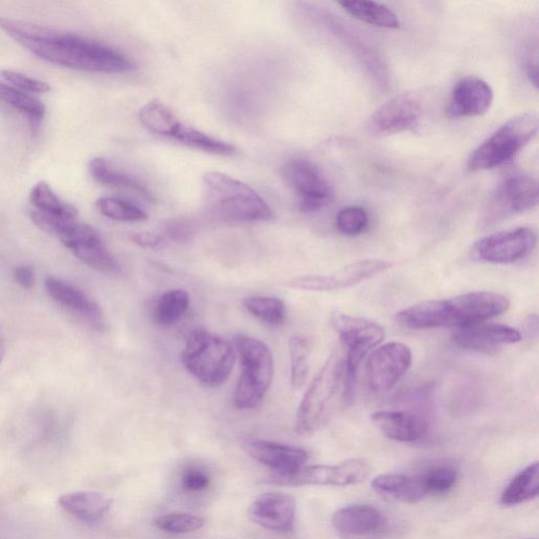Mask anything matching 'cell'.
Segmentation results:
<instances>
[{
  "label": "cell",
  "mask_w": 539,
  "mask_h": 539,
  "mask_svg": "<svg viewBox=\"0 0 539 539\" xmlns=\"http://www.w3.org/2000/svg\"><path fill=\"white\" fill-rule=\"evenodd\" d=\"M0 28L35 56L56 66L105 74H122L134 69V64L123 53L86 37L9 18H0Z\"/></svg>",
  "instance_id": "obj_1"
},
{
  "label": "cell",
  "mask_w": 539,
  "mask_h": 539,
  "mask_svg": "<svg viewBox=\"0 0 539 539\" xmlns=\"http://www.w3.org/2000/svg\"><path fill=\"white\" fill-rule=\"evenodd\" d=\"M510 308L509 299L494 292H471L448 299H435L398 312L397 324L411 330L482 324Z\"/></svg>",
  "instance_id": "obj_2"
},
{
  "label": "cell",
  "mask_w": 539,
  "mask_h": 539,
  "mask_svg": "<svg viewBox=\"0 0 539 539\" xmlns=\"http://www.w3.org/2000/svg\"><path fill=\"white\" fill-rule=\"evenodd\" d=\"M202 198L207 211L227 223L269 222L273 218L272 209L261 195L225 173L205 174Z\"/></svg>",
  "instance_id": "obj_3"
},
{
  "label": "cell",
  "mask_w": 539,
  "mask_h": 539,
  "mask_svg": "<svg viewBox=\"0 0 539 539\" xmlns=\"http://www.w3.org/2000/svg\"><path fill=\"white\" fill-rule=\"evenodd\" d=\"M235 359V348L222 336L206 329L193 330L182 353V363L187 371L211 388L228 381Z\"/></svg>",
  "instance_id": "obj_4"
},
{
  "label": "cell",
  "mask_w": 539,
  "mask_h": 539,
  "mask_svg": "<svg viewBox=\"0 0 539 539\" xmlns=\"http://www.w3.org/2000/svg\"><path fill=\"white\" fill-rule=\"evenodd\" d=\"M234 348L241 359L242 374L233 395L239 410H251L264 401L274 377V359L270 348L259 339L238 335Z\"/></svg>",
  "instance_id": "obj_5"
},
{
  "label": "cell",
  "mask_w": 539,
  "mask_h": 539,
  "mask_svg": "<svg viewBox=\"0 0 539 539\" xmlns=\"http://www.w3.org/2000/svg\"><path fill=\"white\" fill-rule=\"evenodd\" d=\"M537 131L538 118L535 114L511 118L471 154L469 169L485 171L506 164L532 141Z\"/></svg>",
  "instance_id": "obj_6"
},
{
  "label": "cell",
  "mask_w": 539,
  "mask_h": 539,
  "mask_svg": "<svg viewBox=\"0 0 539 539\" xmlns=\"http://www.w3.org/2000/svg\"><path fill=\"white\" fill-rule=\"evenodd\" d=\"M343 381L344 362L337 354H332L313 379L298 407L295 423L298 435L311 436L321 428Z\"/></svg>",
  "instance_id": "obj_7"
},
{
  "label": "cell",
  "mask_w": 539,
  "mask_h": 539,
  "mask_svg": "<svg viewBox=\"0 0 539 539\" xmlns=\"http://www.w3.org/2000/svg\"><path fill=\"white\" fill-rule=\"evenodd\" d=\"M333 326L347 350L344 363L345 397L351 399L356 376L364 358L385 338V330L369 319L351 315H337Z\"/></svg>",
  "instance_id": "obj_8"
},
{
  "label": "cell",
  "mask_w": 539,
  "mask_h": 539,
  "mask_svg": "<svg viewBox=\"0 0 539 539\" xmlns=\"http://www.w3.org/2000/svg\"><path fill=\"white\" fill-rule=\"evenodd\" d=\"M281 173L284 182L298 197L299 208L303 212L321 211L332 202V187L321 169L308 159H291Z\"/></svg>",
  "instance_id": "obj_9"
},
{
  "label": "cell",
  "mask_w": 539,
  "mask_h": 539,
  "mask_svg": "<svg viewBox=\"0 0 539 539\" xmlns=\"http://www.w3.org/2000/svg\"><path fill=\"white\" fill-rule=\"evenodd\" d=\"M538 204V186L527 175H515L499 185L489 199L484 215L485 226H493L508 218L534 209Z\"/></svg>",
  "instance_id": "obj_10"
},
{
  "label": "cell",
  "mask_w": 539,
  "mask_h": 539,
  "mask_svg": "<svg viewBox=\"0 0 539 539\" xmlns=\"http://www.w3.org/2000/svg\"><path fill=\"white\" fill-rule=\"evenodd\" d=\"M368 475L369 466L366 462L350 459L338 465L304 466L290 474H274L270 482L279 486L347 487L363 483Z\"/></svg>",
  "instance_id": "obj_11"
},
{
  "label": "cell",
  "mask_w": 539,
  "mask_h": 539,
  "mask_svg": "<svg viewBox=\"0 0 539 539\" xmlns=\"http://www.w3.org/2000/svg\"><path fill=\"white\" fill-rule=\"evenodd\" d=\"M411 364L412 351L403 343L392 342L375 348L366 364L370 389L375 393L391 390L408 372Z\"/></svg>",
  "instance_id": "obj_12"
},
{
  "label": "cell",
  "mask_w": 539,
  "mask_h": 539,
  "mask_svg": "<svg viewBox=\"0 0 539 539\" xmlns=\"http://www.w3.org/2000/svg\"><path fill=\"white\" fill-rule=\"evenodd\" d=\"M536 241V234L529 228L498 232L479 239L473 247V254L479 261L510 265L528 256Z\"/></svg>",
  "instance_id": "obj_13"
},
{
  "label": "cell",
  "mask_w": 539,
  "mask_h": 539,
  "mask_svg": "<svg viewBox=\"0 0 539 539\" xmlns=\"http://www.w3.org/2000/svg\"><path fill=\"white\" fill-rule=\"evenodd\" d=\"M57 237L87 266L105 273H114L118 270L115 258L94 228L72 221L65 225Z\"/></svg>",
  "instance_id": "obj_14"
},
{
  "label": "cell",
  "mask_w": 539,
  "mask_h": 539,
  "mask_svg": "<svg viewBox=\"0 0 539 539\" xmlns=\"http://www.w3.org/2000/svg\"><path fill=\"white\" fill-rule=\"evenodd\" d=\"M393 267V264L379 259H364L349 264L330 275H311L292 279L287 285L292 289L333 292L351 288L367 279L381 274Z\"/></svg>",
  "instance_id": "obj_15"
},
{
  "label": "cell",
  "mask_w": 539,
  "mask_h": 539,
  "mask_svg": "<svg viewBox=\"0 0 539 539\" xmlns=\"http://www.w3.org/2000/svg\"><path fill=\"white\" fill-rule=\"evenodd\" d=\"M422 104L412 94L390 99L370 117L368 129L376 136H388L413 129L422 116Z\"/></svg>",
  "instance_id": "obj_16"
},
{
  "label": "cell",
  "mask_w": 539,
  "mask_h": 539,
  "mask_svg": "<svg viewBox=\"0 0 539 539\" xmlns=\"http://www.w3.org/2000/svg\"><path fill=\"white\" fill-rule=\"evenodd\" d=\"M521 331L506 325L476 324L456 329L451 335L452 343L464 350L492 355L502 346L521 342Z\"/></svg>",
  "instance_id": "obj_17"
},
{
  "label": "cell",
  "mask_w": 539,
  "mask_h": 539,
  "mask_svg": "<svg viewBox=\"0 0 539 539\" xmlns=\"http://www.w3.org/2000/svg\"><path fill=\"white\" fill-rule=\"evenodd\" d=\"M251 521L264 529L288 533L296 516L295 499L285 493L268 492L259 495L248 510Z\"/></svg>",
  "instance_id": "obj_18"
},
{
  "label": "cell",
  "mask_w": 539,
  "mask_h": 539,
  "mask_svg": "<svg viewBox=\"0 0 539 539\" xmlns=\"http://www.w3.org/2000/svg\"><path fill=\"white\" fill-rule=\"evenodd\" d=\"M493 98V90L484 79L465 77L452 89L447 115L451 118L482 116L490 110Z\"/></svg>",
  "instance_id": "obj_19"
},
{
  "label": "cell",
  "mask_w": 539,
  "mask_h": 539,
  "mask_svg": "<svg viewBox=\"0 0 539 539\" xmlns=\"http://www.w3.org/2000/svg\"><path fill=\"white\" fill-rule=\"evenodd\" d=\"M244 449L254 461L270 468L277 475L290 474L303 468L309 458L304 449L259 438L248 439Z\"/></svg>",
  "instance_id": "obj_20"
},
{
  "label": "cell",
  "mask_w": 539,
  "mask_h": 539,
  "mask_svg": "<svg viewBox=\"0 0 539 539\" xmlns=\"http://www.w3.org/2000/svg\"><path fill=\"white\" fill-rule=\"evenodd\" d=\"M338 535L347 539H369L385 531L386 517L369 505H352L339 509L332 517Z\"/></svg>",
  "instance_id": "obj_21"
},
{
  "label": "cell",
  "mask_w": 539,
  "mask_h": 539,
  "mask_svg": "<svg viewBox=\"0 0 539 539\" xmlns=\"http://www.w3.org/2000/svg\"><path fill=\"white\" fill-rule=\"evenodd\" d=\"M46 288L50 297L59 306L83 317L95 330H104L105 321L102 308L82 290L54 277L47 279Z\"/></svg>",
  "instance_id": "obj_22"
},
{
  "label": "cell",
  "mask_w": 539,
  "mask_h": 539,
  "mask_svg": "<svg viewBox=\"0 0 539 539\" xmlns=\"http://www.w3.org/2000/svg\"><path fill=\"white\" fill-rule=\"evenodd\" d=\"M376 428L395 442L414 443L427 433L421 416L407 411H378L372 415Z\"/></svg>",
  "instance_id": "obj_23"
},
{
  "label": "cell",
  "mask_w": 539,
  "mask_h": 539,
  "mask_svg": "<svg viewBox=\"0 0 539 539\" xmlns=\"http://www.w3.org/2000/svg\"><path fill=\"white\" fill-rule=\"evenodd\" d=\"M59 505L79 521L93 524L108 514L112 499L98 492L77 491L61 496Z\"/></svg>",
  "instance_id": "obj_24"
},
{
  "label": "cell",
  "mask_w": 539,
  "mask_h": 539,
  "mask_svg": "<svg viewBox=\"0 0 539 539\" xmlns=\"http://www.w3.org/2000/svg\"><path fill=\"white\" fill-rule=\"evenodd\" d=\"M372 488L378 494L408 504L421 502L428 495L422 477L404 474L378 475L373 479Z\"/></svg>",
  "instance_id": "obj_25"
},
{
  "label": "cell",
  "mask_w": 539,
  "mask_h": 539,
  "mask_svg": "<svg viewBox=\"0 0 539 539\" xmlns=\"http://www.w3.org/2000/svg\"><path fill=\"white\" fill-rule=\"evenodd\" d=\"M89 172L94 181L103 186L128 190L153 201V196L148 188L135 177L122 172L110 165L106 159L96 157L89 164Z\"/></svg>",
  "instance_id": "obj_26"
},
{
  "label": "cell",
  "mask_w": 539,
  "mask_h": 539,
  "mask_svg": "<svg viewBox=\"0 0 539 539\" xmlns=\"http://www.w3.org/2000/svg\"><path fill=\"white\" fill-rule=\"evenodd\" d=\"M190 296L186 290L173 289L157 298L152 316L155 324L171 327L177 324L188 311Z\"/></svg>",
  "instance_id": "obj_27"
},
{
  "label": "cell",
  "mask_w": 539,
  "mask_h": 539,
  "mask_svg": "<svg viewBox=\"0 0 539 539\" xmlns=\"http://www.w3.org/2000/svg\"><path fill=\"white\" fill-rule=\"evenodd\" d=\"M539 492V466L533 463L519 472L504 490L501 503L506 507L521 505L535 498Z\"/></svg>",
  "instance_id": "obj_28"
},
{
  "label": "cell",
  "mask_w": 539,
  "mask_h": 539,
  "mask_svg": "<svg viewBox=\"0 0 539 539\" xmlns=\"http://www.w3.org/2000/svg\"><path fill=\"white\" fill-rule=\"evenodd\" d=\"M347 13L363 23L384 29H398L401 23L397 15L388 7L374 2L338 3Z\"/></svg>",
  "instance_id": "obj_29"
},
{
  "label": "cell",
  "mask_w": 539,
  "mask_h": 539,
  "mask_svg": "<svg viewBox=\"0 0 539 539\" xmlns=\"http://www.w3.org/2000/svg\"><path fill=\"white\" fill-rule=\"evenodd\" d=\"M171 138L179 144L213 155L231 156L237 152L235 146L182 123Z\"/></svg>",
  "instance_id": "obj_30"
},
{
  "label": "cell",
  "mask_w": 539,
  "mask_h": 539,
  "mask_svg": "<svg viewBox=\"0 0 539 539\" xmlns=\"http://www.w3.org/2000/svg\"><path fill=\"white\" fill-rule=\"evenodd\" d=\"M30 202L36 211L76 221L77 209L62 201L47 182H39L32 188Z\"/></svg>",
  "instance_id": "obj_31"
},
{
  "label": "cell",
  "mask_w": 539,
  "mask_h": 539,
  "mask_svg": "<svg viewBox=\"0 0 539 539\" xmlns=\"http://www.w3.org/2000/svg\"><path fill=\"white\" fill-rule=\"evenodd\" d=\"M0 101L26 115L33 125L41 123L46 114V107L39 99L4 83H0Z\"/></svg>",
  "instance_id": "obj_32"
},
{
  "label": "cell",
  "mask_w": 539,
  "mask_h": 539,
  "mask_svg": "<svg viewBox=\"0 0 539 539\" xmlns=\"http://www.w3.org/2000/svg\"><path fill=\"white\" fill-rule=\"evenodd\" d=\"M243 306L254 317L270 326H281L287 318V307L281 298L251 296L244 298Z\"/></svg>",
  "instance_id": "obj_33"
},
{
  "label": "cell",
  "mask_w": 539,
  "mask_h": 539,
  "mask_svg": "<svg viewBox=\"0 0 539 539\" xmlns=\"http://www.w3.org/2000/svg\"><path fill=\"white\" fill-rule=\"evenodd\" d=\"M139 121L153 134L169 138L181 125L171 110L157 102H151L139 111Z\"/></svg>",
  "instance_id": "obj_34"
},
{
  "label": "cell",
  "mask_w": 539,
  "mask_h": 539,
  "mask_svg": "<svg viewBox=\"0 0 539 539\" xmlns=\"http://www.w3.org/2000/svg\"><path fill=\"white\" fill-rule=\"evenodd\" d=\"M291 361V385L295 390L302 389L308 379L310 366V345L303 336L294 335L289 342Z\"/></svg>",
  "instance_id": "obj_35"
},
{
  "label": "cell",
  "mask_w": 539,
  "mask_h": 539,
  "mask_svg": "<svg viewBox=\"0 0 539 539\" xmlns=\"http://www.w3.org/2000/svg\"><path fill=\"white\" fill-rule=\"evenodd\" d=\"M96 208L104 216L116 222L136 223L144 222L148 218L147 213L143 209L121 198H99L96 202Z\"/></svg>",
  "instance_id": "obj_36"
},
{
  "label": "cell",
  "mask_w": 539,
  "mask_h": 539,
  "mask_svg": "<svg viewBox=\"0 0 539 539\" xmlns=\"http://www.w3.org/2000/svg\"><path fill=\"white\" fill-rule=\"evenodd\" d=\"M154 525L167 533L184 534L197 531L205 526V519L187 513H171L159 516Z\"/></svg>",
  "instance_id": "obj_37"
},
{
  "label": "cell",
  "mask_w": 539,
  "mask_h": 539,
  "mask_svg": "<svg viewBox=\"0 0 539 539\" xmlns=\"http://www.w3.org/2000/svg\"><path fill=\"white\" fill-rule=\"evenodd\" d=\"M369 225V216L365 209L349 207L336 216V228L347 236H356L365 232Z\"/></svg>",
  "instance_id": "obj_38"
},
{
  "label": "cell",
  "mask_w": 539,
  "mask_h": 539,
  "mask_svg": "<svg viewBox=\"0 0 539 539\" xmlns=\"http://www.w3.org/2000/svg\"><path fill=\"white\" fill-rule=\"evenodd\" d=\"M428 495H441L450 491L457 481V471L451 466L436 467L422 476Z\"/></svg>",
  "instance_id": "obj_39"
},
{
  "label": "cell",
  "mask_w": 539,
  "mask_h": 539,
  "mask_svg": "<svg viewBox=\"0 0 539 539\" xmlns=\"http://www.w3.org/2000/svg\"><path fill=\"white\" fill-rule=\"evenodd\" d=\"M2 76L12 87L26 93H47L51 90L48 83L39 81V79L32 78L21 72L5 70L2 72Z\"/></svg>",
  "instance_id": "obj_40"
},
{
  "label": "cell",
  "mask_w": 539,
  "mask_h": 539,
  "mask_svg": "<svg viewBox=\"0 0 539 539\" xmlns=\"http://www.w3.org/2000/svg\"><path fill=\"white\" fill-rule=\"evenodd\" d=\"M210 485V476L203 470L191 468L182 477V486L189 492H201Z\"/></svg>",
  "instance_id": "obj_41"
},
{
  "label": "cell",
  "mask_w": 539,
  "mask_h": 539,
  "mask_svg": "<svg viewBox=\"0 0 539 539\" xmlns=\"http://www.w3.org/2000/svg\"><path fill=\"white\" fill-rule=\"evenodd\" d=\"M165 230L168 237L177 243H188L194 235L193 227L184 219H173Z\"/></svg>",
  "instance_id": "obj_42"
},
{
  "label": "cell",
  "mask_w": 539,
  "mask_h": 539,
  "mask_svg": "<svg viewBox=\"0 0 539 539\" xmlns=\"http://www.w3.org/2000/svg\"><path fill=\"white\" fill-rule=\"evenodd\" d=\"M132 241L145 249L161 250L167 246L163 236L150 232L136 233L132 236Z\"/></svg>",
  "instance_id": "obj_43"
},
{
  "label": "cell",
  "mask_w": 539,
  "mask_h": 539,
  "mask_svg": "<svg viewBox=\"0 0 539 539\" xmlns=\"http://www.w3.org/2000/svg\"><path fill=\"white\" fill-rule=\"evenodd\" d=\"M14 278L16 283L26 290H30L34 286L35 276L31 267L19 266L14 269Z\"/></svg>",
  "instance_id": "obj_44"
},
{
  "label": "cell",
  "mask_w": 539,
  "mask_h": 539,
  "mask_svg": "<svg viewBox=\"0 0 539 539\" xmlns=\"http://www.w3.org/2000/svg\"><path fill=\"white\" fill-rule=\"evenodd\" d=\"M525 334L529 338H535L538 334V318L537 315H529L525 322Z\"/></svg>",
  "instance_id": "obj_45"
},
{
  "label": "cell",
  "mask_w": 539,
  "mask_h": 539,
  "mask_svg": "<svg viewBox=\"0 0 539 539\" xmlns=\"http://www.w3.org/2000/svg\"><path fill=\"white\" fill-rule=\"evenodd\" d=\"M527 76L530 79V83L537 87V66L529 64L527 66Z\"/></svg>",
  "instance_id": "obj_46"
},
{
  "label": "cell",
  "mask_w": 539,
  "mask_h": 539,
  "mask_svg": "<svg viewBox=\"0 0 539 539\" xmlns=\"http://www.w3.org/2000/svg\"><path fill=\"white\" fill-rule=\"evenodd\" d=\"M4 355H5V348L2 344H0V363H2Z\"/></svg>",
  "instance_id": "obj_47"
}]
</instances>
